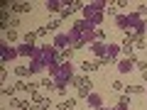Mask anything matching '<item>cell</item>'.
Listing matches in <instances>:
<instances>
[{
	"instance_id": "cell-1",
	"label": "cell",
	"mask_w": 147,
	"mask_h": 110,
	"mask_svg": "<svg viewBox=\"0 0 147 110\" xmlns=\"http://www.w3.org/2000/svg\"><path fill=\"white\" fill-rule=\"evenodd\" d=\"M125 42H135L137 47H145V39H142L137 32H127V37H125Z\"/></svg>"
},
{
	"instance_id": "cell-2",
	"label": "cell",
	"mask_w": 147,
	"mask_h": 110,
	"mask_svg": "<svg viewBox=\"0 0 147 110\" xmlns=\"http://www.w3.org/2000/svg\"><path fill=\"white\" fill-rule=\"evenodd\" d=\"M7 5H10V10L15 12V15H17V12H27V10H30L27 3H7Z\"/></svg>"
},
{
	"instance_id": "cell-3",
	"label": "cell",
	"mask_w": 147,
	"mask_h": 110,
	"mask_svg": "<svg viewBox=\"0 0 147 110\" xmlns=\"http://www.w3.org/2000/svg\"><path fill=\"white\" fill-rule=\"evenodd\" d=\"M74 86H79V88H84V86H91V81L86 78V76H74Z\"/></svg>"
},
{
	"instance_id": "cell-4",
	"label": "cell",
	"mask_w": 147,
	"mask_h": 110,
	"mask_svg": "<svg viewBox=\"0 0 147 110\" xmlns=\"http://www.w3.org/2000/svg\"><path fill=\"white\" fill-rule=\"evenodd\" d=\"M57 59H59V61H66V59H71V49H66V52L57 54Z\"/></svg>"
},
{
	"instance_id": "cell-5",
	"label": "cell",
	"mask_w": 147,
	"mask_h": 110,
	"mask_svg": "<svg viewBox=\"0 0 147 110\" xmlns=\"http://www.w3.org/2000/svg\"><path fill=\"white\" fill-rule=\"evenodd\" d=\"M3 32H5V37H7V39H10V42H12V39H15V37H17V32H15V30H3Z\"/></svg>"
},
{
	"instance_id": "cell-6",
	"label": "cell",
	"mask_w": 147,
	"mask_h": 110,
	"mask_svg": "<svg viewBox=\"0 0 147 110\" xmlns=\"http://www.w3.org/2000/svg\"><path fill=\"white\" fill-rule=\"evenodd\" d=\"M88 91H91V86H84V88H79V98H86V95H88Z\"/></svg>"
},
{
	"instance_id": "cell-7",
	"label": "cell",
	"mask_w": 147,
	"mask_h": 110,
	"mask_svg": "<svg viewBox=\"0 0 147 110\" xmlns=\"http://www.w3.org/2000/svg\"><path fill=\"white\" fill-rule=\"evenodd\" d=\"M34 32H32V34H25V42H27V47H32V42H34Z\"/></svg>"
},
{
	"instance_id": "cell-8",
	"label": "cell",
	"mask_w": 147,
	"mask_h": 110,
	"mask_svg": "<svg viewBox=\"0 0 147 110\" xmlns=\"http://www.w3.org/2000/svg\"><path fill=\"white\" fill-rule=\"evenodd\" d=\"M15 73H17V76H27V73H30V71H27L25 66H20V68H15Z\"/></svg>"
},
{
	"instance_id": "cell-9",
	"label": "cell",
	"mask_w": 147,
	"mask_h": 110,
	"mask_svg": "<svg viewBox=\"0 0 147 110\" xmlns=\"http://www.w3.org/2000/svg\"><path fill=\"white\" fill-rule=\"evenodd\" d=\"M140 91H142L140 86H127V93H140Z\"/></svg>"
},
{
	"instance_id": "cell-10",
	"label": "cell",
	"mask_w": 147,
	"mask_h": 110,
	"mask_svg": "<svg viewBox=\"0 0 147 110\" xmlns=\"http://www.w3.org/2000/svg\"><path fill=\"white\" fill-rule=\"evenodd\" d=\"M57 27H59V20H52V22H49V27H47V30H57Z\"/></svg>"
},
{
	"instance_id": "cell-11",
	"label": "cell",
	"mask_w": 147,
	"mask_h": 110,
	"mask_svg": "<svg viewBox=\"0 0 147 110\" xmlns=\"http://www.w3.org/2000/svg\"><path fill=\"white\" fill-rule=\"evenodd\" d=\"M30 110H42V108H39V105H32V108Z\"/></svg>"
}]
</instances>
